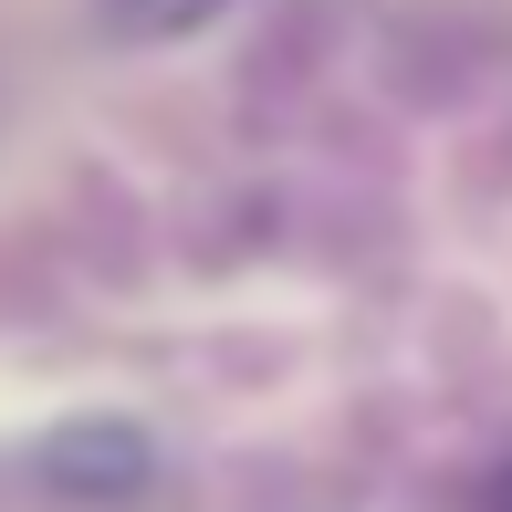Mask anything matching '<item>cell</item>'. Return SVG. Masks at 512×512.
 Segmentation results:
<instances>
[{
    "label": "cell",
    "mask_w": 512,
    "mask_h": 512,
    "mask_svg": "<svg viewBox=\"0 0 512 512\" xmlns=\"http://www.w3.org/2000/svg\"><path fill=\"white\" fill-rule=\"evenodd\" d=\"M147 471H157V450H147V429H126V418H74V429L42 439V481H53V492H84V502L147 492Z\"/></svg>",
    "instance_id": "cell-1"
},
{
    "label": "cell",
    "mask_w": 512,
    "mask_h": 512,
    "mask_svg": "<svg viewBox=\"0 0 512 512\" xmlns=\"http://www.w3.org/2000/svg\"><path fill=\"white\" fill-rule=\"evenodd\" d=\"M230 0H95V21H105V42H189L209 32Z\"/></svg>",
    "instance_id": "cell-2"
},
{
    "label": "cell",
    "mask_w": 512,
    "mask_h": 512,
    "mask_svg": "<svg viewBox=\"0 0 512 512\" xmlns=\"http://www.w3.org/2000/svg\"><path fill=\"white\" fill-rule=\"evenodd\" d=\"M481 512H512V460H502L492 481H481Z\"/></svg>",
    "instance_id": "cell-3"
}]
</instances>
